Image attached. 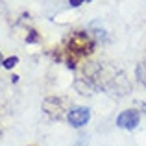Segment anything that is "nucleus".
<instances>
[{
	"instance_id": "nucleus-5",
	"label": "nucleus",
	"mask_w": 146,
	"mask_h": 146,
	"mask_svg": "<svg viewBox=\"0 0 146 146\" xmlns=\"http://www.w3.org/2000/svg\"><path fill=\"white\" fill-rule=\"evenodd\" d=\"M19 63V57L17 56H13V57H7V59H4V68H13L15 67V65H17Z\"/></svg>"
},
{
	"instance_id": "nucleus-7",
	"label": "nucleus",
	"mask_w": 146,
	"mask_h": 146,
	"mask_svg": "<svg viewBox=\"0 0 146 146\" xmlns=\"http://www.w3.org/2000/svg\"><path fill=\"white\" fill-rule=\"evenodd\" d=\"M26 41H28V43H33V41H37V33L32 32V33L28 35V39H26Z\"/></svg>"
},
{
	"instance_id": "nucleus-4",
	"label": "nucleus",
	"mask_w": 146,
	"mask_h": 146,
	"mask_svg": "<svg viewBox=\"0 0 146 146\" xmlns=\"http://www.w3.org/2000/svg\"><path fill=\"white\" fill-rule=\"evenodd\" d=\"M137 76H139L141 83L146 87V61H143V63L139 65V68H137Z\"/></svg>"
},
{
	"instance_id": "nucleus-6",
	"label": "nucleus",
	"mask_w": 146,
	"mask_h": 146,
	"mask_svg": "<svg viewBox=\"0 0 146 146\" xmlns=\"http://www.w3.org/2000/svg\"><path fill=\"white\" fill-rule=\"evenodd\" d=\"M68 2H70V6H72V7H78L80 4H83V2H91V0H68Z\"/></svg>"
},
{
	"instance_id": "nucleus-3",
	"label": "nucleus",
	"mask_w": 146,
	"mask_h": 146,
	"mask_svg": "<svg viewBox=\"0 0 146 146\" xmlns=\"http://www.w3.org/2000/svg\"><path fill=\"white\" fill-rule=\"evenodd\" d=\"M89 118H91L89 107H74V109H70L68 115H67L68 124L74 126V128H82V126H85L87 122H89Z\"/></svg>"
},
{
	"instance_id": "nucleus-8",
	"label": "nucleus",
	"mask_w": 146,
	"mask_h": 146,
	"mask_svg": "<svg viewBox=\"0 0 146 146\" xmlns=\"http://www.w3.org/2000/svg\"><path fill=\"white\" fill-rule=\"evenodd\" d=\"M0 63H4V59H2V54H0Z\"/></svg>"
},
{
	"instance_id": "nucleus-1",
	"label": "nucleus",
	"mask_w": 146,
	"mask_h": 146,
	"mask_svg": "<svg viewBox=\"0 0 146 146\" xmlns=\"http://www.w3.org/2000/svg\"><path fill=\"white\" fill-rule=\"evenodd\" d=\"M93 48H94V43L85 32L74 33V35L70 37V41H68V50H70L72 54H76V56H80V57L91 54Z\"/></svg>"
},
{
	"instance_id": "nucleus-2",
	"label": "nucleus",
	"mask_w": 146,
	"mask_h": 146,
	"mask_svg": "<svg viewBox=\"0 0 146 146\" xmlns=\"http://www.w3.org/2000/svg\"><path fill=\"white\" fill-rule=\"evenodd\" d=\"M139 122H141V113L137 109H126L117 117V126L122 129H128V131L135 129Z\"/></svg>"
}]
</instances>
